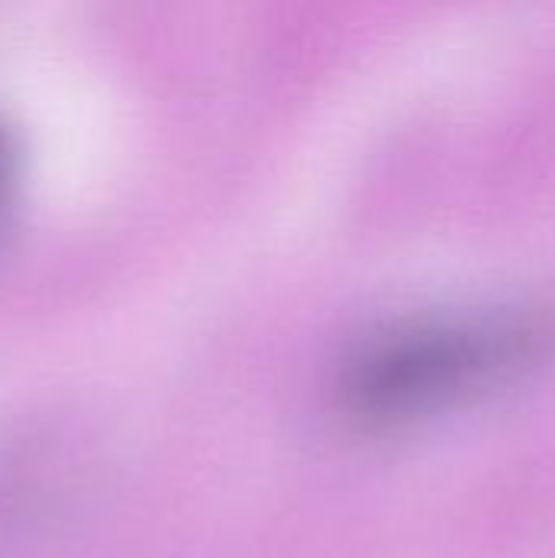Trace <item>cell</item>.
Returning a JSON list of instances; mask_svg holds the SVG:
<instances>
[{
    "mask_svg": "<svg viewBox=\"0 0 555 558\" xmlns=\"http://www.w3.org/2000/svg\"><path fill=\"white\" fill-rule=\"evenodd\" d=\"M553 337L536 311L399 324L353 350L337 379V405L360 428L415 425L530 369Z\"/></svg>",
    "mask_w": 555,
    "mask_h": 558,
    "instance_id": "1",
    "label": "cell"
},
{
    "mask_svg": "<svg viewBox=\"0 0 555 558\" xmlns=\"http://www.w3.org/2000/svg\"><path fill=\"white\" fill-rule=\"evenodd\" d=\"M23 193V150L16 134L0 121V255L13 235Z\"/></svg>",
    "mask_w": 555,
    "mask_h": 558,
    "instance_id": "2",
    "label": "cell"
}]
</instances>
